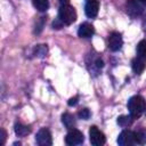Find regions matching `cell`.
<instances>
[{
    "mask_svg": "<svg viewBox=\"0 0 146 146\" xmlns=\"http://www.w3.org/2000/svg\"><path fill=\"white\" fill-rule=\"evenodd\" d=\"M145 68H146V40H141L137 44V55L132 59V70L135 73L140 74Z\"/></svg>",
    "mask_w": 146,
    "mask_h": 146,
    "instance_id": "6da1fadb",
    "label": "cell"
},
{
    "mask_svg": "<svg viewBox=\"0 0 146 146\" xmlns=\"http://www.w3.org/2000/svg\"><path fill=\"white\" fill-rule=\"evenodd\" d=\"M128 110L130 116L133 120L138 119L146 111V100L141 96H133L128 100Z\"/></svg>",
    "mask_w": 146,
    "mask_h": 146,
    "instance_id": "7a4b0ae2",
    "label": "cell"
},
{
    "mask_svg": "<svg viewBox=\"0 0 146 146\" xmlns=\"http://www.w3.org/2000/svg\"><path fill=\"white\" fill-rule=\"evenodd\" d=\"M58 18L65 25H71L76 21V11L75 9L67 5H62L58 10Z\"/></svg>",
    "mask_w": 146,
    "mask_h": 146,
    "instance_id": "3957f363",
    "label": "cell"
},
{
    "mask_svg": "<svg viewBox=\"0 0 146 146\" xmlns=\"http://www.w3.org/2000/svg\"><path fill=\"white\" fill-rule=\"evenodd\" d=\"M89 139H90L91 145H94V146H102L106 141L105 135L96 125L90 127V129H89Z\"/></svg>",
    "mask_w": 146,
    "mask_h": 146,
    "instance_id": "277c9868",
    "label": "cell"
},
{
    "mask_svg": "<svg viewBox=\"0 0 146 146\" xmlns=\"http://www.w3.org/2000/svg\"><path fill=\"white\" fill-rule=\"evenodd\" d=\"M84 140V136L83 133L78 130V129H70V131L67 132L66 137H65V143L70 146H75V145H80L82 144Z\"/></svg>",
    "mask_w": 146,
    "mask_h": 146,
    "instance_id": "5b68a950",
    "label": "cell"
},
{
    "mask_svg": "<svg viewBox=\"0 0 146 146\" xmlns=\"http://www.w3.org/2000/svg\"><path fill=\"white\" fill-rule=\"evenodd\" d=\"M125 9H127L128 15L131 16L132 18L140 16L144 11V8L139 0H128L125 2Z\"/></svg>",
    "mask_w": 146,
    "mask_h": 146,
    "instance_id": "8992f818",
    "label": "cell"
},
{
    "mask_svg": "<svg viewBox=\"0 0 146 146\" xmlns=\"http://www.w3.org/2000/svg\"><path fill=\"white\" fill-rule=\"evenodd\" d=\"M35 141L40 146H51L52 138L50 131L47 128H41L35 136Z\"/></svg>",
    "mask_w": 146,
    "mask_h": 146,
    "instance_id": "52a82bcc",
    "label": "cell"
},
{
    "mask_svg": "<svg viewBox=\"0 0 146 146\" xmlns=\"http://www.w3.org/2000/svg\"><path fill=\"white\" fill-rule=\"evenodd\" d=\"M117 144L121 146H131L136 144L135 131L131 130H123L117 137Z\"/></svg>",
    "mask_w": 146,
    "mask_h": 146,
    "instance_id": "ba28073f",
    "label": "cell"
},
{
    "mask_svg": "<svg viewBox=\"0 0 146 146\" xmlns=\"http://www.w3.org/2000/svg\"><path fill=\"white\" fill-rule=\"evenodd\" d=\"M123 40L119 32H112L108 36V48L112 51H117L122 48Z\"/></svg>",
    "mask_w": 146,
    "mask_h": 146,
    "instance_id": "9c48e42d",
    "label": "cell"
},
{
    "mask_svg": "<svg viewBox=\"0 0 146 146\" xmlns=\"http://www.w3.org/2000/svg\"><path fill=\"white\" fill-rule=\"evenodd\" d=\"M99 10V1L98 0H88L84 7V13L89 18H94L97 16Z\"/></svg>",
    "mask_w": 146,
    "mask_h": 146,
    "instance_id": "30bf717a",
    "label": "cell"
},
{
    "mask_svg": "<svg viewBox=\"0 0 146 146\" xmlns=\"http://www.w3.org/2000/svg\"><path fill=\"white\" fill-rule=\"evenodd\" d=\"M95 33L94 25L90 23H82L78 30V35L80 38H90Z\"/></svg>",
    "mask_w": 146,
    "mask_h": 146,
    "instance_id": "8fae6325",
    "label": "cell"
},
{
    "mask_svg": "<svg viewBox=\"0 0 146 146\" xmlns=\"http://www.w3.org/2000/svg\"><path fill=\"white\" fill-rule=\"evenodd\" d=\"M31 132V128L29 125L22 124V123H16L15 124V133L18 137H25Z\"/></svg>",
    "mask_w": 146,
    "mask_h": 146,
    "instance_id": "7c38bea8",
    "label": "cell"
},
{
    "mask_svg": "<svg viewBox=\"0 0 146 146\" xmlns=\"http://www.w3.org/2000/svg\"><path fill=\"white\" fill-rule=\"evenodd\" d=\"M62 122L63 124L67 128V129H73L74 125H75V120H74V116L70 113H64L62 115Z\"/></svg>",
    "mask_w": 146,
    "mask_h": 146,
    "instance_id": "4fadbf2b",
    "label": "cell"
},
{
    "mask_svg": "<svg viewBox=\"0 0 146 146\" xmlns=\"http://www.w3.org/2000/svg\"><path fill=\"white\" fill-rule=\"evenodd\" d=\"M135 138H136V144H139V145L146 144V130L140 129L135 131Z\"/></svg>",
    "mask_w": 146,
    "mask_h": 146,
    "instance_id": "5bb4252c",
    "label": "cell"
},
{
    "mask_svg": "<svg viewBox=\"0 0 146 146\" xmlns=\"http://www.w3.org/2000/svg\"><path fill=\"white\" fill-rule=\"evenodd\" d=\"M33 6L39 11H46L49 8V1L48 0H32Z\"/></svg>",
    "mask_w": 146,
    "mask_h": 146,
    "instance_id": "9a60e30c",
    "label": "cell"
},
{
    "mask_svg": "<svg viewBox=\"0 0 146 146\" xmlns=\"http://www.w3.org/2000/svg\"><path fill=\"white\" fill-rule=\"evenodd\" d=\"M132 120H133V119H132L130 115H129V116H128V115H121V116L117 117V123H119V125L125 128V127L131 125Z\"/></svg>",
    "mask_w": 146,
    "mask_h": 146,
    "instance_id": "2e32d148",
    "label": "cell"
},
{
    "mask_svg": "<svg viewBox=\"0 0 146 146\" xmlns=\"http://www.w3.org/2000/svg\"><path fill=\"white\" fill-rule=\"evenodd\" d=\"M78 115H79V117H80V119H83V120H88V119L90 117L91 113H90V111H89L88 108H82V110H80V111H79Z\"/></svg>",
    "mask_w": 146,
    "mask_h": 146,
    "instance_id": "e0dca14e",
    "label": "cell"
},
{
    "mask_svg": "<svg viewBox=\"0 0 146 146\" xmlns=\"http://www.w3.org/2000/svg\"><path fill=\"white\" fill-rule=\"evenodd\" d=\"M0 133H1V136H0V145H5L7 133H6V131H5L3 129H1V130H0Z\"/></svg>",
    "mask_w": 146,
    "mask_h": 146,
    "instance_id": "ac0fdd59",
    "label": "cell"
},
{
    "mask_svg": "<svg viewBox=\"0 0 146 146\" xmlns=\"http://www.w3.org/2000/svg\"><path fill=\"white\" fill-rule=\"evenodd\" d=\"M78 97H73V98H71L70 100H68V105L70 106H74V105H76L78 104Z\"/></svg>",
    "mask_w": 146,
    "mask_h": 146,
    "instance_id": "d6986e66",
    "label": "cell"
},
{
    "mask_svg": "<svg viewBox=\"0 0 146 146\" xmlns=\"http://www.w3.org/2000/svg\"><path fill=\"white\" fill-rule=\"evenodd\" d=\"M141 26H143V30H144V32H146V15L144 16V18H143V22H141Z\"/></svg>",
    "mask_w": 146,
    "mask_h": 146,
    "instance_id": "ffe728a7",
    "label": "cell"
},
{
    "mask_svg": "<svg viewBox=\"0 0 146 146\" xmlns=\"http://www.w3.org/2000/svg\"><path fill=\"white\" fill-rule=\"evenodd\" d=\"M59 2H60L62 5H67V3L70 2V0H59Z\"/></svg>",
    "mask_w": 146,
    "mask_h": 146,
    "instance_id": "44dd1931",
    "label": "cell"
},
{
    "mask_svg": "<svg viewBox=\"0 0 146 146\" xmlns=\"http://www.w3.org/2000/svg\"><path fill=\"white\" fill-rule=\"evenodd\" d=\"M139 1H140V2H141L144 6H146V0H139Z\"/></svg>",
    "mask_w": 146,
    "mask_h": 146,
    "instance_id": "7402d4cb",
    "label": "cell"
}]
</instances>
